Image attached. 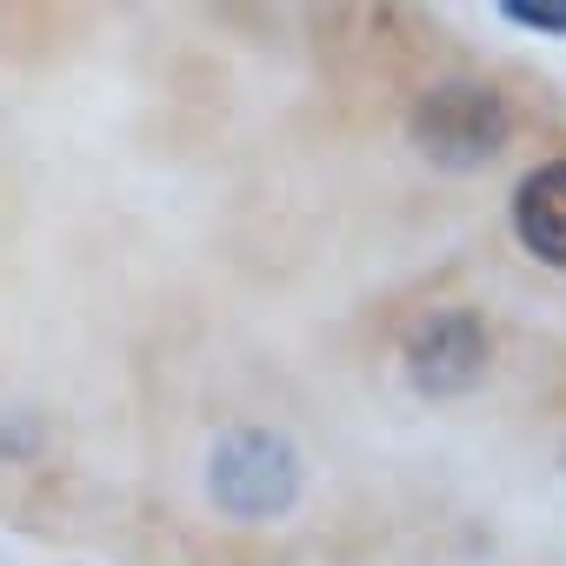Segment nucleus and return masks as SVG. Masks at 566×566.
<instances>
[{
    "label": "nucleus",
    "instance_id": "nucleus-5",
    "mask_svg": "<svg viewBox=\"0 0 566 566\" xmlns=\"http://www.w3.org/2000/svg\"><path fill=\"white\" fill-rule=\"evenodd\" d=\"M500 21H513V28H526V34L566 41V0H500Z\"/></svg>",
    "mask_w": 566,
    "mask_h": 566
},
{
    "label": "nucleus",
    "instance_id": "nucleus-2",
    "mask_svg": "<svg viewBox=\"0 0 566 566\" xmlns=\"http://www.w3.org/2000/svg\"><path fill=\"white\" fill-rule=\"evenodd\" d=\"M407 134H413V147H420L433 167H447V174H480V167L500 160V147H506V134H513V114H506V101H500L493 87H480V81H440V87H427V94L413 101Z\"/></svg>",
    "mask_w": 566,
    "mask_h": 566
},
{
    "label": "nucleus",
    "instance_id": "nucleus-4",
    "mask_svg": "<svg viewBox=\"0 0 566 566\" xmlns=\"http://www.w3.org/2000/svg\"><path fill=\"white\" fill-rule=\"evenodd\" d=\"M513 240L539 266L566 273V160H539L533 174H520V187H513Z\"/></svg>",
    "mask_w": 566,
    "mask_h": 566
},
{
    "label": "nucleus",
    "instance_id": "nucleus-3",
    "mask_svg": "<svg viewBox=\"0 0 566 566\" xmlns=\"http://www.w3.org/2000/svg\"><path fill=\"white\" fill-rule=\"evenodd\" d=\"M486 360H493V334L473 307H433L400 340V367H407L413 394H427V400L473 394L486 380Z\"/></svg>",
    "mask_w": 566,
    "mask_h": 566
},
{
    "label": "nucleus",
    "instance_id": "nucleus-1",
    "mask_svg": "<svg viewBox=\"0 0 566 566\" xmlns=\"http://www.w3.org/2000/svg\"><path fill=\"white\" fill-rule=\"evenodd\" d=\"M207 500L227 520H280L301 500V447L273 427H233L207 453Z\"/></svg>",
    "mask_w": 566,
    "mask_h": 566
}]
</instances>
